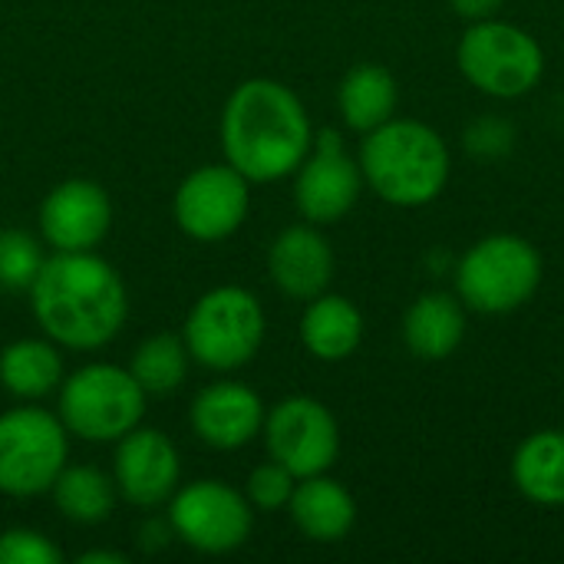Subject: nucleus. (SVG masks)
<instances>
[{
    "mask_svg": "<svg viewBox=\"0 0 564 564\" xmlns=\"http://www.w3.org/2000/svg\"><path fill=\"white\" fill-rule=\"evenodd\" d=\"M314 145L304 102L278 79H245L221 112L225 162L248 182H278L297 172Z\"/></svg>",
    "mask_w": 564,
    "mask_h": 564,
    "instance_id": "2",
    "label": "nucleus"
},
{
    "mask_svg": "<svg viewBox=\"0 0 564 564\" xmlns=\"http://www.w3.org/2000/svg\"><path fill=\"white\" fill-rule=\"evenodd\" d=\"M304 347L327 364L347 360L364 340V314L340 294H317L301 317Z\"/></svg>",
    "mask_w": 564,
    "mask_h": 564,
    "instance_id": "19",
    "label": "nucleus"
},
{
    "mask_svg": "<svg viewBox=\"0 0 564 564\" xmlns=\"http://www.w3.org/2000/svg\"><path fill=\"white\" fill-rule=\"evenodd\" d=\"M264 403L245 383H212L188 410L195 436L212 449H241L264 430Z\"/></svg>",
    "mask_w": 564,
    "mask_h": 564,
    "instance_id": "15",
    "label": "nucleus"
},
{
    "mask_svg": "<svg viewBox=\"0 0 564 564\" xmlns=\"http://www.w3.org/2000/svg\"><path fill=\"white\" fill-rule=\"evenodd\" d=\"M169 522L175 539L202 555H228L241 549L251 535L254 516L251 502L218 479H202L175 492L169 506Z\"/></svg>",
    "mask_w": 564,
    "mask_h": 564,
    "instance_id": "9",
    "label": "nucleus"
},
{
    "mask_svg": "<svg viewBox=\"0 0 564 564\" xmlns=\"http://www.w3.org/2000/svg\"><path fill=\"white\" fill-rule=\"evenodd\" d=\"M142 535L149 539L145 542V549H165L169 545V539H175V532H172V522H149L145 529H142Z\"/></svg>",
    "mask_w": 564,
    "mask_h": 564,
    "instance_id": "30",
    "label": "nucleus"
},
{
    "mask_svg": "<svg viewBox=\"0 0 564 564\" xmlns=\"http://www.w3.org/2000/svg\"><path fill=\"white\" fill-rule=\"evenodd\" d=\"M542 284V258L519 235L476 241L456 268V297L479 314H512Z\"/></svg>",
    "mask_w": 564,
    "mask_h": 564,
    "instance_id": "5",
    "label": "nucleus"
},
{
    "mask_svg": "<svg viewBox=\"0 0 564 564\" xmlns=\"http://www.w3.org/2000/svg\"><path fill=\"white\" fill-rule=\"evenodd\" d=\"M43 334L69 350L106 347L126 324L129 297L119 271L93 251H56L30 284Z\"/></svg>",
    "mask_w": 564,
    "mask_h": 564,
    "instance_id": "1",
    "label": "nucleus"
},
{
    "mask_svg": "<svg viewBox=\"0 0 564 564\" xmlns=\"http://www.w3.org/2000/svg\"><path fill=\"white\" fill-rule=\"evenodd\" d=\"M271 281L297 301H314L334 278V251L327 238L311 225L284 228L268 251Z\"/></svg>",
    "mask_w": 564,
    "mask_h": 564,
    "instance_id": "16",
    "label": "nucleus"
},
{
    "mask_svg": "<svg viewBox=\"0 0 564 564\" xmlns=\"http://www.w3.org/2000/svg\"><path fill=\"white\" fill-rule=\"evenodd\" d=\"M145 416V390L116 364H89L59 383V420L86 443H119Z\"/></svg>",
    "mask_w": 564,
    "mask_h": 564,
    "instance_id": "4",
    "label": "nucleus"
},
{
    "mask_svg": "<svg viewBox=\"0 0 564 564\" xmlns=\"http://www.w3.org/2000/svg\"><path fill=\"white\" fill-rule=\"evenodd\" d=\"M512 145V129L499 119H482L469 129V149L479 155H499Z\"/></svg>",
    "mask_w": 564,
    "mask_h": 564,
    "instance_id": "28",
    "label": "nucleus"
},
{
    "mask_svg": "<svg viewBox=\"0 0 564 564\" xmlns=\"http://www.w3.org/2000/svg\"><path fill=\"white\" fill-rule=\"evenodd\" d=\"M43 261L36 238L17 228L0 231V291H30Z\"/></svg>",
    "mask_w": 564,
    "mask_h": 564,
    "instance_id": "25",
    "label": "nucleus"
},
{
    "mask_svg": "<svg viewBox=\"0 0 564 564\" xmlns=\"http://www.w3.org/2000/svg\"><path fill=\"white\" fill-rule=\"evenodd\" d=\"M456 59L459 73L479 93L496 99H519L532 93L545 73V53L539 40L529 30L496 17L473 20L459 40Z\"/></svg>",
    "mask_w": 564,
    "mask_h": 564,
    "instance_id": "6",
    "label": "nucleus"
},
{
    "mask_svg": "<svg viewBox=\"0 0 564 564\" xmlns=\"http://www.w3.org/2000/svg\"><path fill=\"white\" fill-rule=\"evenodd\" d=\"M185 347L202 367L238 370L251 364L264 344L261 301L235 284L215 288L195 301L185 317Z\"/></svg>",
    "mask_w": 564,
    "mask_h": 564,
    "instance_id": "7",
    "label": "nucleus"
},
{
    "mask_svg": "<svg viewBox=\"0 0 564 564\" xmlns=\"http://www.w3.org/2000/svg\"><path fill=\"white\" fill-rule=\"evenodd\" d=\"M364 172L354 162L334 129L317 132L307 159L294 172V202L311 225L340 221L360 198Z\"/></svg>",
    "mask_w": 564,
    "mask_h": 564,
    "instance_id": "11",
    "label": "nucleus"
},
{
    "mask_svg": "<svg viewBox=\"0 0 564 564\" xmlns=\"http://www.w3.org/2000/svg\"><path fill=\"white\" fill-rule=\"evenodd\" d=\"M175 225L195 241H221L235 235L248 215V178L225 165H202L182 178L175 202Z\"/></svg>",
    "mask_w": 564,
    "mask_h": 564,
    "instance_id": "12",
    "label": "nucleus"
},
{
    "mask_svg": "<svg viewBox=\"0 0 564 564\" xmlns=\"http://www.w3.org/2000/svg\"><path fill=\"white\" fill-rule=\"evenodd\" d=\"M288 509H291V519H294L297 532L307 535L311 542H324V545L347 539L354 522H357L354 496L340 482L327 479L324 473L297 479Z\"/></svg>",
    "mask_w": 564,
    "mask_h": 564,
    "instance_id": "17",
    "label": "nucleus"
},
{
    "mask_svg": "<svg viewBox=\"0 0 564 564\" xmlns=\"http://www.w3.org/2000/svg\"><path fill=\"white\" fill-rule=\"evenodd\" d=\"M453 10L466 20H486V17H496V10L506 3V0H449Z\"/></svg>",
    "mask_w": 564,
    "mask_h": 564,
    "instance_id": "29",
    "label": "nucleus"
},
{
    "mask_svg": "<svg viewBox=\"0 0 564 564\" xmlns=\"http://www.w3.org/2000/svg\"><path fill=\"white\" fill-rule=\"evenodd\" d=\"M340 116L354 132H373L397 112V79L377 63L354 66L337 89Z\"/></svg>",
    "mask_w": 564,
    "mask_h": 564,
    "instance_id": "21",
    "label": "nucleus"
},
{
    "mask_svg": "<svg viewBox=\"0 0 564 564\" xmlns=\"http://www.w3.org/2000/svg\"><path fill=\"white\" fill-rule=\"evenodd\" d=\"M59 549L33 532V529H10L0 535V564H59Z\"/></svg>",
    "mask_w": 564,
    "mask_h": 564,
    "instance_id": "27",
    "label": "nucleus"
},
{
    "mask_svg": "<svg viewBox=\"0 0 564 564\" xmlns=\"http://www.w3.org/2000/svg\"><path fill=\"white\" fill-rule=\"evenodd\" d=\"M264 443L274 463L294 479L321 476L337 463L340 430L334 413L314 397H288L264 416Z\"/></svg>",
    "mask_w": 564,
    "mask_h": 564,
    "instance_id": "10",
    "label": "nucleus"
},
{
    "mask_svg": "<svg viewBox=\"0 0 564 564\" xmlns=\"http://www.w3.org/2000/svg\"><path fill=\"white\" fill-rule=\"evenodd\" d=\"M79 562L83 564H122L126 558H122V555H116V552H89V555H79Z\"/></svg>",
    "mask_w": 564,
    "mask_h": 564,
    "instance_id": "31",
    "label": "nucleus"
},
{
    "mask_svg": "<svg viewBox=\"0 0 564 564\" xmlns=\"http://www.w3.org/2000/svg\"><path fill=\"white\" fill-rule=\"evenodd\" d=\"M50 492L63 519L76 525H96L109 519L116 506V482L96 466H66Z\"/></svg>",
    "mask_w": 564,
    "mask_h": 564,
    "instance_id": "23",
    "label": "nucleus"
},
{
    "mask_svg": "<svg viewBox=\"0 0 564 564\" xmlns=\"http://www.w3.org/2000/svg\"><path fill=\"white\" fill-rule=\"evenodd\" d=\"M516 489L535 506H564V433H532L512 459Z\"/></svg>",
    "mask_w": 564,
    "mask_h": 564,
    "instance_id": "20",
    "label": "nucleus"
},
{
    "mask_svg": "<svg viewBox=\"0 0 564 564\" xmlns=\"http://www.w3.org/2000/svg\"><path fill=\"white\" fill-rule=\"evenodd\" d=\"M466 337V304L453 294L433 291L413 301L403 317V344L420 360H446Z\"/></svg>",
    "mask_w": 564,
    "mask_h": 564,
    "instance_id": "18",
    "label": "nucleus"
},
{
    "mask_svg": "<svg viewBox=\"0 0 564 564\" xmlns=\"http://www.w3.org/2000/svg\"><path fill=\"white\" fill-rule=\"evenodd\" d=\"M294 473L284 469L281 463H264L258 466L251 476H248V502L261 512H278V509H288L291 496H294Z\"/></svg>",
    "mask_w": 564,
    "mask_h": 564,
    "instance_id": "26",
    "label": "nucleus"
},
{
    "mask_svg": "<svg viewBox=\"0 0 564 564\" xmlns=\"http://www.w3.org/2000/svg\"><path fill=\"white\" fill-rule=\"evenodd\" d=\"M178 476H182V463L165 433L135 426L132 433L119 440L112 482L126 502L139 509H152L175 496Z\"/></svg>",
    "mask_w": 564,
    "mask_h": 564,
    "instance_id": "13",
    "label": "nucleus"
},
{
    "mask_svg": "<svg viewBox=\"0 0 564 564\" xmlns=\"http://www.w3.org/2000/svg\"><path fill=\"white\" fill-rule=\"evenodd\" d=\"M112 225V202L102 185L69 178L40 205V231L56 251H93Z\"/></svg>",
    "mask_w": 564,
    "mask_h": 564,
    "instance_id": "14",
    "label": "nucleus"
},
{
    "mask_svg": "<svg viewBox=\"0 0 564 564\" xmlns=\"http://www.w3.org/2000/svg\"><path fill=\"white\" fill-rule=\"evenodd\" d=\"M364 182L397 208H420L449 182V149L436 129L416 119H387L360 145Z\"/></svg>",
    "mask_w": 564,
    "mask_h": 564,
    "instance_id": "3",
    "label": "nucleus"
},
{
    "mask_svg": "<svg viewBox=\"0 0 564 564\" xmlns=\"http://www.w3.org/2000/svg\"><path fill=\"white\" fill-rule=\"evenodd\" d=\"M132 377L145 390V397H165L182 387L188 370V347L175 334H155L132 354Z\"/></svg>",
    "mask_w": 564,
    "mask_h": 564,
    "instance_id": "24",
    "label": "nucleus"
},
{
    "mask_svg": "<svg viewBox=\"0 0 564 564\" xmlns=\"http://www.w3.org/2000/svg\"><path fill=\"white\" fill-rule=\"evenodd\" d=\"M66 426L40 406L0 413V492L36 499L66 469Z\"/></svg>",
    "mask_w": 564,
    "mask_h": 564,
    "instance_id": "8",
    "label": "nucleus"
},
{
    "mask_svg": "<svg viewBox=\"0 0 564 564\" xmlns=\"http://www.w3.org/2000/svg\"><path fill=\"white\" fill-rule=\"evenodd\" d=\"M0 383L17 400H40L63 383V360L50 340H13L0 354Z\"/></svg>",
    "mask_w": 564,
    "mask_h": 564,
    "instance_id": "22",
    "label": "nucleus"
}]
</instances>
